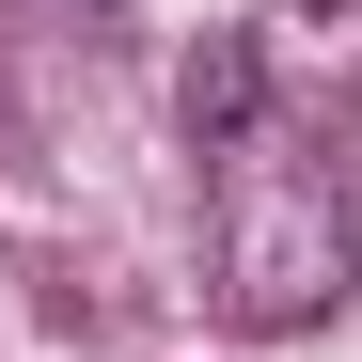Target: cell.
Here are the masks:
<instances>
[{
    "label": "cell",
    "mask_w": 362,
    "mask_h": 362,
    "mask_svg": "<svg viewBox=\"0 0 362 362\" xmlns=\"http://www.w3.org/2000/svg\"><path fill=\"white\" fill-rule=\"evenodd\" d=\"M221 158V315L252 331V346H284V331H315L331 299H346V189L315 173V127H284V110H252L236 142H205Z\"/></svg>",
    "instance_id": "1"
}]
</instances>
